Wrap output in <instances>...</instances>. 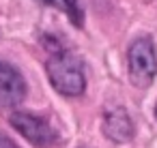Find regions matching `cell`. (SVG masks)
<instances>
[{"label": "cell", "instance_id": "cell-1", "mask_svg": "<svg viewBox=\"0 0 157 148\" xmlns=\"http://www.w3.org/2000/svg\"><path fill=\"white\" fill-rule=\"evenodd\" d=\"M48 77L52 82V86L67 97H78L84 92L86 88V75H84V62L67 52V50H58L50 56L48 60Z\"/></svg>", "mask_w": 157, "mask_h": 148}, {"label": "cell", "instance_id": "cell-2", "mask_svg": "<svg viewBox=\"0 0 157 148\" xmlns=\"http://www.w3.org/2000/svg\"><path fill=\"white\" fill-rule=\"evenodd\" d=\"M127 69L129 80L138 88H146L153 84L157 75V52L151 37H138L127 52Z\"/></svg>", "mask_w": 157, "mask_h": 148}, {"label": "cell", "instance_id": "cell-3", "mask_svg": "<svg viewBox=\"0 0 157 148\" xmlns=\"http://www.w3.org/2000/svg\"><path fill=\"white\" fill-rule=\"evenodd\" d=\"M11 124L37 148H52L58 144V133L52 129V124L35 114L28 112H13Z\"/></svg>", "mask_w": 157, "mask_h": 148}, {"label": "cell", "instance_id": "cell-9", "mask_svg": "<svg viewBox=\"0 0 157 148\" xmlns=\"http://www.w3.org/2000/svg\"><path fill=\"white\" fill-rule=\"evenodd\" d=\"M155 116H157V105H155Z\"/></svg>", "mask_w": 157, "mask_h": 148}, {"label": "cell", "instance_id": "cell-8", "mask_svg": "<svg viewBox=\"0 0 157 148\" xmlns=\"http://www.w3.org/2000/svg\"><path fill=\"white\" fill-rule=\"evenodd\" d=\"M39 2H43V5H54V0H39Z\"/></svg>", "mask_w": 157, "mask_h": 148}, {"label": "cell", "instance_id": "cell-6", "mask_svg": "<svg viewBox=\"0 0 157 148\" xmlns=\"http://www.w3.org/2000/svg\"><path fill=\"white\" fill-rule=\"evenodd\" d=\"M63 2H65V9H67L71 22H73L78 28H82V24H84V9H82V2H80V0H63Z\"/></svg>", "mask_w": 157, "mask_h": 148}, {"label": "cell", "instance_id": "cell-5", "mask_svg": "<svg viewBox=\"0 0 157 148\" xmlns=\"http://www.w3.org/2000/svg\"><path fill=\"white\" fill-rule=\"evenodd\" d=\"M103 133L112 142H129L133 137V122L123 107L110 109L103 116Z\"/></svg>", "mask_w": 157, "mask_h": 148}, {"label": "cell", "instance_id": "cell-4", "mask_svg": "<svg viewBox=\"0 0 157 148\" xmlns=\"http://www.w3.org/2000/svg\"><path fill=\"white\" fill-rule=\"evenodd\" d=\"M26 94V82L22 73L7 65L0 62V107H13L17 105Z\"/></svg>", "mask_w": 157, "mask_h": 148}, {"label": "cell", "instance_id": "cell-7", "mask_svg": "<svg viewBox=\"0 0 157 148\" xmlns=\"http://www.w3.org/2000/svg\"><path fill=\"white\" fill-rule=\"evenodd\" d=\"M0 148H17V146L13 144L11 137H7L5 133H0Z\"/></svg>", "mask_w": 157, "mask_h": 148}]
</instances>
